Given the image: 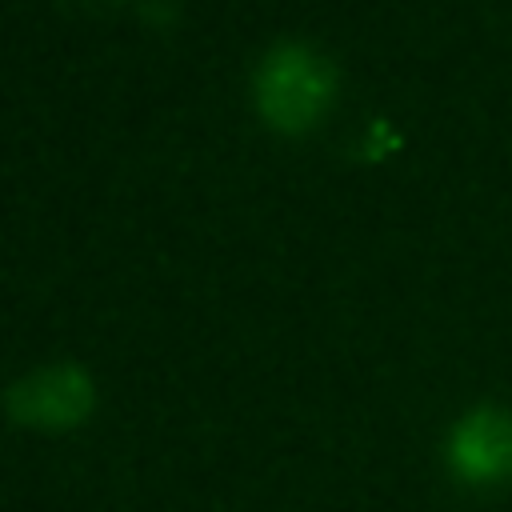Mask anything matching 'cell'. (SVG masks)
I'll return each instance as SVG.
<instances>
[{"label":"cell","instance_id":"3957f363","mask_svg":"<svg viewBox=\"0 0 512 512\" xmlns=\"http://www.w3.org/2000/svg\"><path fill=\"white\" fill-rule=\"evenodd\" d=\"M96 404V388L76 364H48L8 388V412L36 428H72Z\"/></svg>","mask_w":512,"mask_h":512},{"label":"cell","instance_id":"7a4b0ae2","mask_svg":"<svg viewBox=\"0 0 512 512\" xmlns=\"http://www.w3.org/2000/svg\"><path fill=\"white\" fill-rule=\"evenodd\" d=\"M448 468L472 488H496L512 480V412L480 404L468 408L444 444Z\"/></svg>","mask_w":512,"mask_h":512},{"label":"cell","instance_id":"6da1fadb","mask_svg":"<svg viewBox=\"0 0 512 512\" xmlns=\"http://www.w3.org/2000/svg\"><path fill=\"white\" fill-rule=\"evenodd\" d=\"M256 108L280 128H304L332 96V68L308 44H272L252 76Z\"/></svg>","mask_w":512,"mask_h":512}]
</instances>
